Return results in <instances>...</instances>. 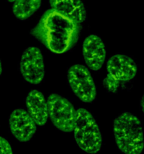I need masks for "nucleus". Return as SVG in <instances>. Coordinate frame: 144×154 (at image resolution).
Masks as SVG:
<instances>
[{
  "label": "nucleus",
  "instance_id": "6",
  "mask_svg": "<svg viewBox=\"0 0 144 154\" xmlns=\"http://www.w3.org/2000/svg\"><path fill=\"white\" fill-rule=\"evenodd\" d=\"M68 81L75 96L82 102L91 103L97 95L94 79L86 66L76 64L68 71Z\"/></svg>",
  "mask_w": 144,
  "mask_h": 154
},
{
  "label": "nucleus",
  "instance_id": "1",
  "mask_svg": "<svg viewBox=\"0 0 144 154\" xmlns=\"http://www.w3.org/2000/svg\"><path fill=\"white\" fill-rule=\"evenodd\" d=\"M82 24L54 9H48L40 17L30 34L56 54H63L74 47Z\"/></svg>",
  "mask_w": 144,
  "mask_h": 154
},
{
  "label": "nucleus",
  "instance_id": "12",
  "mask_svg": "<svg viewBox=\"0 0 144 154\" xmlns=\"http://www.w3.org/2000/svg\"><path fill=\"white\" fill-rule=\"evenodd\" d=\"M41 5V2L36 0H18L14 1L12 5V11L20 20H26L32 16Z\"/></svg>",
  "mask_w": 144,
  "mask_h": 154
},
{
  "label": "nucleus",
  "instance_id": "13",
  "mask_svg": "<svg viewBox=\"0 0 144 154\" xmlns=\"http://www.w3.org/2000/svg\"><path fill=\"white\" fill-rule=\"evenodd\" d=\"M0 154H13L10 143L3 137L0 136Z\"/></svg>",
  "mask_w": 144,
  "mask_h": 154
},
{
  "label": "nucleus",
  "instance_id": "2",
  "mask_svg": "<svg viewBox=\"0 0 144 154\" xmlns=\"http://www.w3.org/2000/svg\"><path fill=\"white\" fill-rule=\"evenodd\" d=\"M116 144L124 154H140L144 150V134L140 119L130 112H123L114 120Z\"/></svg>",
  "mask_w": 144,
  "mask_h": 154
},
{
  "label": "nucleus",
  "instance_id": "15",
  "mask_svg": "<svg viewBox=\"0 0 144 154\" xmlns=\"http://www.w3.org/2000/svg\"><path fill=\"white\" fill-rule=\"evenodd\" d=\"M2 73V61L0 60V75Z\"/></svg>",
  "mask_w": 144,
  "mask_h": 154
},
{
  "label": "nucleus",
  "instance_id": "5",
  "mask_svg": "<svg viewBox=\"0 0 144 154\" xmlns=\"http://www.w3.org/2000/svg\"><path fill=\"white\" fill-rule=\"evenodd\" d=\"M48 115L56 129L63 132H71L74 129L76 110L63 96L51 94L47 99Z\"/></svg>",
  "mask_w": 144,
  "mask_h": 154
},
{
  "label": "nucleus",
  "instance_id": "10",
  "mask_svg": "<svg viewBox=\"0 0 144 154\" xmlns=\"http://www.w3.org/2000/svg\"><path fill=\"white\" fill-rule=\"evenodd\" d=\"M25 102L27 112L36 125L44 126L47 122L49 115L47 102L43 93L38 90H31L26 97Z\"/></svg>",
  "mask_w": 144,
  "mask_h": 154
},
{
  "label": "nucleus",
  "instance_id": "9",
  "mask_svg": "<svg viewBox=\"0 0 144 154\" xmlns=\"http://www.w3.org/2000/svg\"><path fill=\"white\" fill-rule=\"evenodd\" d=\"M82 56L86 66L93 71L101 69L106 59V48L97 35H90L82 43Z\"/></svg>",
  "mask_w": 144,
  "mask_h": 154
},
{
  "label": "nucleus",
  "instance_id": "8",
  "mask_svg": "<svg viewBox=\"0 0 144 154\" xmlns=\"http://www.w3.org/2000/svg\"><path fill=\"white\" fill-rule=\"evenodd\" d=\"M9 127L12 135L20 142L30 141L37 130L36 123L22 108H17L10 113Z\"/></svg>",
  "mask_w": 144,
  "mask_h": 154
},
{
  "label": "nucleus",
  "instance_id": "4",
  "mask_svg": "<svg viewBox=\"0 0 144 154\" xmlns=\"http://www.w3.org/2000/svg\"><path fill=\"white\" fill-rule=\"evenodd\" d=\"M106 72L102 84L107 91L115 93L122 84L134 78L137 66L134 60L128 56L116 54L107 60Z\"/></svg>",
  "mask_w": 144,
  "mask_h": 154
},
{
  "label": "nucleus",
  "instance_id": "7",
  "mask_svg": "<svg viewBox=\"0 0 144 154\" xmlns=\"http://www.w3.org/2000/svg\"><path fill=\"white\" fill-rule=\"evenodd\" d=\"M20 70L24 79L32 84H39L44 78L45 69L41 51L36 47H28L22 54Z\"/></svg>",
  "mask_w": 144,
  "mask_h": 154
},
{
  "label": "nucleus",
  "instance_id": "14",
  "mask_svg": "<svg viewBox=\"0 0 144 154\" xmlns=\"http://www.w3.org/2000/svg\"><path fill=\"white\" fill-rule=\"evenodd\" d=\"M140 110L142 113L144 114V95L142 96L140 100Z\"/></svg>",
  "mask_w": 144,
  "mask_h": 154
},
{
  "label": "nucleus",
  "instance_id": "3",
  "mask_svg": "<svg viewBox=\"0 0 144 154\" xmlns=\"http://www.w3.org/2000/svg\"><path fill=\"white\" fill-rule=\"evenodd\" d=\"M74 139L78 147L90 154L97 153L102 146V135L92 114L85 108L76 110Z\"/></svg>",
  "mask_w": 144,
  "mask_h": 154
},
{
  "label": "nucleus",
  "instance_id": "11",
  "mask_svg": "<svg viewBox=\"0 0 144 154\" xmlns=\"http://www.w3.org/2000/svg\"><path fill=\"white\" fill-rule=\"evenodd\" d=\"M51 8L60 12L70 19L82 24L86 20V11L85 5L81 1L60 0L50 1Z\"/></svg>",
  "mask_w": 144,
  "mask_h": 154
}]
</instances>
